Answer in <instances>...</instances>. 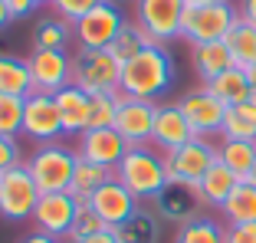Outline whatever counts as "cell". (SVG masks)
<instances>
[{
	"instance_id": "obj_1",
	"label": "cell",
	"mask_w": 256,
	"mask_h": 243,
	"mask_svg": "<svg viewBox=\"0 0 256 243\" xmlns=\"http://www.w3.org/2000/svg\"><path fill=\"white\" fill-rule=\"evenodd\" d=\"M171 82H174V60L168 53V46L148 43L138 56L122 62V82H118L122 96L158 102L171 89Z\"/></svg>"
},
{
	"instance_id": "obj_2",
	"label": "cell",
	"mask_w": 256,
	"mask_h": 243,
	"mask_svg": "<svg viewBox=\"0 0 256 243\" xmlns=\"http://www.w3.org/2000/svg\"><path fill=\"white\" fill-rule=\"evenodd\" d=\"M115 181L125 184L132 194L142 200H154L161 190L168 188V171H164V154L158 148H151V144H135V148H128L125 158L115 164Z\"/></svg>"
},
{
	"instance_id": "obj_3",
	"label": "cell",
	"mask_w": 256,
	"mask_h": 243,
	"mask_svg": "<svg viewBox=\"0 0 256 243\" xmlns=\"http://www.w3.org/2000/svg\"><path fill=\"white\" fill-rule=\"evenodd\" d=\"M30 168L33 181L43 194L50 190H69L72 188V174H76V164H79V154L76 148L62 142H46V144H36L30 154V161H23Z\"/></svg>"
},
{
	"instance_id": "obj_4",
	"label": "cell",
	"mask_w": 256,
	"mask_h": 243,
	"mask_svg": "<svg viewBox=\"0 0 256 243\" xmlns=\"http://www.w3.org/2000/svg\"><path fill=\"white\" fill-rule=\"evenodd\" d=\"M240 20V7L230 0L224 4H204V7H188L181 20V40L190 46L197 43H220Z\"/></svg>"
},
{
	"instance_id": "obj_5",
	"label": "cell",
	"mask_w": 256,
	"mask_h": 243,
	"mask_svg": "<svg viewBox=\"0 0 256 243\" xmlns=\"http://www.w3.org/2000/svg\"><path fill=\"white\" fill-rule=\"evenodd\" d=\"M122 62L112 56V50H82L72 56V86H79L89 96L98 92H118Z\"/></svg>"
},
{
	"instance_id": "obj_6",
	"label": "cell",
	"mask_w": 256,
	"mask_h": 243,
	"mask_svg": "<svg viewBox=\"0 0 256 243\" xmlns=\"http://www.w3.org/2000/svg\"><path fill=\"white\" fill-rule=\"evenodd\" d=\"M43 190L36 188L30 168L16 164L10 168L7 174H0V217L10 224H23L33 220V210H36V200Z\"/></svg>"
},
{
	"instance_id": "obj_7",
	"label": "cell",
	"mask_w": 256,
	"mask_h": 243,
	"mask_svg": "<svg viewBox=\"0 0 256 243\" xmlns=\"http://www.w3.org/2000/svg\"><path fill=\"white\" fill-rule=\"evenodd\" d=\"M184 10L188 0H135V23L151 43L168 46L171 40H181Z\"/></svg>"
},
{
	"instance_id": "obj_8",
	"label": "cell",
	"mask_w": 256,
	"mask_h": 243,
	"mask_svg": "<svg viewBox=\"0 0 256 243\" xmlns=\"http://www.w3.org/2000/svg\"><path fill=\"white\" fill-rule=\"evenodd\" d=\"M214 164H217V144L210 138H200V135L164 154V171H168V181L171 184H190L194 188Z\"/></svg>"
},
{
	"instance_id": "obj_9",
	"label": "cell",
	"mask_w": 256,
	"mask_h": 243,
	"mask_svg": "<svg viewBox=\"0 0 256 243\" xmlns=\"http://www.w3.org/2000/svg\"><path fill=\"white\" fill-rule=\"evenodd\" d=\"M125 23L128 20H125V14H122V7L115 0H106V4H98L96 10H89L79 23H72V36L79 40L82 50H108Z\"/></svg>"
},
{
	"instance_id": "obj_10",
	"label": "cell",
	"mask_w": 256,
	"mask_h": 243,
	"mask_svg": "<svg viewBox=\"0 0 256 243\" xmlns=\"http://www.w3.org/2000/svg\"><path fill=\"white\" fill-rule=\"evenodd\" d=\"M76 214H79V204H76L72 190H50V194H40L36 210H33V230L40 234H50L56 240H69V230L76 224Z\"/></svg>"
},
{
	"instance_id": "obj_11",
	"label": "cell",
	"mask_w": 256,
	"mask_h": 243,
	"mask_svg": "<svg viewBox=\"0 0 256 243\" xmlns=\"http://www.w3.org/2000/svg\"><path fill=\"white\" fill-rule=\"evenodd\" d=\"M23 135L36 144L60 142L62 138V122H60V106L56 96L50 92H30L23 99Z\"/></svg>"
},
{
	"instance_id": "obj_12",
	"label": "cell",
	"mask_w": 256,
	"mask_h": 243,
	"mask_svg": "<svg viewBox=\"0 0 256 243\" xmlns=\"http://www.w3.org/2000/svg\"><path fill=\"white\" fill-rule=\"evenodd\" d=\"M26 66H30L33 92L56 96L60 89L72 82V56L66 50H33L26 56Z\"/></svg>"
},
{
	"instance_id": "obj_13",
	"label": "cell",
	"mask_w": 256,
	"mask_h": 243,
	"mask_svg": "<svg viewBox=\"0 0 256 243\" xmlns=\"http://www.w3.org/2000/svg\"><path fill=\"white\" fill-rule=\"evenodd\" d=\"M178 106H181L184 118L190 122V128H194V135L207 138L214 135V132L224 128V118H226V106L214 96L207 86H200V89H190L184 92L181 99H178Z\"/></svg>"
},
{
	"instance_id": "obj_14",
	"label": "cell",
	"mask_w": 256,
	"mask_h": 243,
	"mask_svg": "<svg viewBox=\"0 0 256 243\" xmlns=\"http://www.w3.org/2000/svg\"><path fill=\"white\" fill-rule=\"evenodd\" d=\"M154 112H158V102L122 96L118 115H115V132H118V135L125 138L132 148H135V144H151V132H154Z\"/></svg>"
},
{
	"instance_id": "obj_15",
	"label": "cell",
	"mask_w": 256,
	"mask_h": 243,
	"mask_svg": "<svg viewBox=\"0 0 256 243\" xmlns=\"http://www.w3.org/2000/svg\"><path fill=\"white\" fill-rule=\"evenodd\" d=\"M89 207L102 217V224H106L108 230H115V227H122L142 204H138V198L125 188V184H118L112 178V181L102 184V188L89 198Z\"/></svg>"
},
{
	"instance_id": "obj_16",
	"label": "cell",
	"mask_w": 256,
	"mask_h": 243,
	"mask_svg": "<svg viewBox=\"0 0 256 243\" xmlns=\"http://www.w3.org/2000/svg\"><path fill=\"white\" fill-rule=\"evenodd\" d=\"M128 148H132V144H128L115 128H89V132L79 135V142H76V154H79V158L96 161V164H106V168H112V171H115V164L125 158Z\"/></svg>"
},
{
	"instance_id": "obj_17",
	"label": "cell",
	"mask_w": 256,
	"mask_h": 243,
	"mask_svg": "<svg viewBox=\"0 0 256 243\" xmlns=\"http://www.w3.org/2000/svg\"><path fill=\"white\" fill-rule=\"evenodd\" d=\"M200 207L204 204H200V198H197V190L190 184H168L158 198L151 200V210L158 214L164 224H174V227L194 220L197 214H200Z\"/></svg>"
},
{
	"instance_id": "obj_18",
	"label": "cell",
	"mask_w": 256,
	"mask_h": 243,
	"mask_svg": "<svg viewBox=\"0 0 256 243\" xmlns=\"http://www.w3.org/2000/svg\"><path fill=\"white\" fill-rule=\"evenodd\" d=\"M194 135V128H190V122L184 118L181 106L174 102V106H158V112H154V132H151V148H158L161 154L174 152V148H181V144H188Z\"/></svg>"
},
{
	"instance_id": "obj_19",
	"label": "cell",
	"mask_w": 256,
	"mask_h": 243,
	"mask_svg": "<svg viewBox=\"0 0 256 243\" xmlns=\"http://www.w3.org/2000/svg\"><path fill=\"white\" fill-rule=\"evenodd\" d=\"M56 106H60V122H62V135H82L89 132V112H92V96L82 92L79 86L69 82L66 89L56 92Z\"/></svg>"
},
{
	"instance_id": "obj_20",
	"label": "cell",
	"mask_w": 256,
	"mask_h": 243,
	"mask_svg": "<svg viewBox=\"0 0 256 243\" xmlns=\"http://www.w3.org/2000/svg\"><path fill=\"white\" fill-rule=\"evenodd\" d=\"M240 184V178L230 171L226 164H214L207 174L200 178V181L194 184V190H197V198H200V204L204 207H214V210H220V207L226 204V198L234 194V188Z\"/></svg>"
},
{
	"instance_id": "obj_21",
	"label": "cell",
	"mask_w": 256,
	"mask_h": 243,
	"mask_svg": "<svg viewBox=\"0 0 256 243\" xmlns=\"http://www.w3.org/2000/svg\"><path fill=\"white\" fill-rule=\"evenodd\" d=\"M190 62H194V72L204 79V82H210V79L220 76V72H226L230 66H236L224 40H220V43H197V46H190Z\"/></svg>"
},
{
	"instance_id": "obj_22",
	"label": "cell",
	"mask_w": 256,
	"mask_h": 243,
	"mask_svg": "<svg viewBox=\"0 0 256 243\" xmlns=\"http://www.w3.org/2000/svg\"><path fill=\"white\" fill-rule=\"evenodd\" d=\"M204 86H207L226 108L230 106H243V102L250 99V92H253V82H250L246 69H240V66H230L226 72H220L217 79H210V82H204Z\"/></svg>"
},
{
	"instance_id": "obj_23",
	"label": "cell",
	"mask_w": 256,
	"mask_h": 243,
	"mask_svg": "<svg viewBox=\"0 0 256 243\" xmlns=\"http://www.w3.org/2000/svg\"><path fill=\"white\" fill-rule=\"evenodd\" d=\"M118 243H158L161 236V217L148 207H138L122 227H115Z\"/></svg>"
},
{
	"instance_id": "obj_24",
	"label": "cell",
	"mask_w": 256,
	"mask_h": 243,
	"mask_svg": "<svg viewBox=\"0 0 256 243\" xmlns=\"http://www.w3.org/2000/svg\"><path fill=\"white\" fill-rule=\"evenodd\" d=\"M217 161L226 164L240 181H246L256 164V142H240V138H220L217 144Z\"/></svg>"
},
{
	"instance_id": "obj_25",
	"label": "cell",
	"mask_w": 256,
	"mask_h": 243,
	"mask_svg": "<svg viewBox=\"0 0 256 243\" xmlns=\"http://www.w3.org/2000/svg\"><path fill=\"white\" fill-rule=\"evenodd\" d=\"M0 92H4V96H20V99H26L33 92V79H30L26 60L0 53Z\"/></svg>"
},
{
	"instance_id": "obj_26",
	"label": "cell",
	"mask_w": 256,
	"mask_h": 243,
	"mask_svg": "<svg viewBox=\"0 0 256 243\" xmlns=\"http://www.w3.org/2000/svg\"><path fill=\"white\" fill-rule=\"evenodd\" d=\"M220 214L226 224H256V184L240 181L226 204L220 207Z\"/></svg>"
},
{
	"instance_id": "obj_27",
	"label": "cell",
	"mask_w": 256,
	"mask_h": 243,
	"mask_svg": "<svg viewBox=\"0 0 256 243\" xmlns=\"http://www.w3.org/2000/svg\"><path fill=\"white\" fill-rule=\"evenodd\" d=\"M226 50H230V56H234V62L240 69H250L256 62V26L253 23H246L240 16V20H236V26L230 33H226Z\"/></svg>"
},
{
	"instance_id": "obj_28",
	"label": "cell",
	"mask_w": 256,
	"mask_h": 243,
	"mask_svg": "<svg viewBox=\"0 0 256 243\" xmlns=\"http://www.w3.org/2000/svg\"><path fill=\"white\" fill-rule=\"evenodd\" d=\"M224 234H226L224 224H217L214 217H207V214H197L194 220L178 227L174 243H224Z\"/></svg>"
},
{
	"instance_id": "obj_29",
	"label": "cell",
	"mask_w": 256,
	"mask_h": 243,
	"mask_svg": "<svg viewBox=\"0 0 256 243\" xmlns=\"http://www.w3.org/2000/svg\"><path fill=\"white\" fill-rule=\"evenodd\" d=\"M69 36H72V23H66L62 16H43L33 26V50H66Z\"/></svg>"
},
{
	"instance_id": "obj_30",
	"label": "cell",
	"mask_w": 256,
	"mask_h": 243,
	"mask_svg": "<svg viewBox=\"0 0 256 243\" xmlns=\"http://www.w3.org/2000/svg\"><path fill=\"white\" fill-rule=\"evenodd\" d=\"M115 178V171L112 168H106V164H96V161H86V158H79V164H76V174H72V194H86V198H92L102 184H108Z\"/></svg>"
},
{
	"instance_id": "obj_31",
	"label": "cell",
	"mask_w": 256,
	"mask_h": 243,
	"mask_svg": "<svg viewBox=\"0 0 256 243\" xmlns=\"http://www.w3.org/2000/svg\"><path fill=\"white\" fill-rule=\"evenodd\" d=\"M148 43H151V40L144 36V30L138 26V23H125V26H122V33L112 40V46H108V50H112V56H115L118 62H128L132 56L142 53Z\"/></svg>"
},
{
	"instance_id": "obj_32",
	"label": "cell",
	"mask_w": 256,
	"mask_h": 243,
	"mask_svg": "<svg viewBox=\"0 0 256 243\" xmlns=\"http://www.w3.org/2000/svg\"><path fill=\"white\" fill-rule=\"evenodd\" d=\"M122 92H98L92 96V112H89V128H115Z\"/></svg>"
},
{
	"instance_id": "obj_33",
	"label": "cell",
	"mask_w": 256,
	"mask_h": 243,
	"mask_svg": "<svg viewBox=\"0 0 256 243\" xmlns=\"http://www.w3.org/2000/svg\"><path fill=\"white\" fill-rule=\"evenodd\" d=\"M220 138H240V142H256V122L243 112L240 106L226 108L224 128H220Z\"/></svg>"
},
{
	"instance_id": "obj_34",
	"label": "cell",
	"mask_w": 256,
	"mask_h": 243,
	"mask_svg": "<svg viewBox=\"0 0 256 243\" xmlns=\"http://www.w3.org/2000/svg\"><path fill=\"white\" fill-rule=\"evenodd\" d=\"M0 135H23V99L0 92Z\"/></svg>"
},
{
	"instance_id": "obj_35",
	"label": "cell",
	"mask_w": 256,
	"mask_h": 243,
	"mask_svg": "<svg viewBox=\"0 0 256 243\" xmlns=\"http://www.w3.org/2000/svg\"><path fill=\"white\" fill-rule=\"evenodd\" d=\"M98 4H106V0H50V7L56 10V16H62L66 23H79Z\"/></svg>"
},
{
	"instance_id": "obj_36",
	"label": "cell",
	"mask_w": 256,
	"mask_h": 243,
	"mask_svg": "<svg viewBox=\"0 0 256 243\" xmlns=\"http://www.w3.org/2000/svg\"><path fill=\"white\" fill-rule=\"evenodd\" d=\"M98 230H108L106 224H102V217H98L92 207H79L76 224H72V230H69V240H82V236H92V234H98Z\"/></svg>"
},
{
	"instance_id": "obj_37",
	"label": "cell",
	"mask_w": 256,
	"mask_h": 243,
	"mask_svg": "<svg viewBox=\"0 0 256 243\" xmlns=\"http://www.w3.org/2000/svg\"><path fill=\"white\" fill-rule=\"evenodd\" d=\"M23 154H20V144H16V138L10 135H0V174H7L10 168L23 164Z\"/></svg>"
},
{
	"instance_id": "obj_38",
	"label": "cell",
	"mask_w": 256,
	"mask_h": 243,
	"mask_svg": "<svg viewBox=\"0 0 256 243\" xmlns=\"http://www.w3.org/2000/svg\"><path fill=\"white\" fill-rule=\"evenodd\" d=\"M224 243H256V224H226Z\"/></svg>"
},
{
	"instance_id": "obj_39",
	"label": "cell",
	"mask_w": 256,
	"mask_h": 243,
	"mask_svg": "<svg viewBox=\"0 0 256 243\" xmlns=\"http://www.w3.org/2000/svg\"><path fill=\"white\" fill-rule=\"evenodd\" d=\"M43 0H7V7H10V16L14 20H23V16H30L33 10L40 7Z\"/></svg>"
},
{
	"instance_id": "obj_40",
	"label": "cell",
	"mask_w": 256,
	"mask_h": 243,
	"mask_svg": "<svg viewBox=\"0 0 256 243\" xmlns=\"http://www.w3.org/2000/svg\"><path fill=\"white\" fill-rule=\"evenodd\" d=\"M69 243H118V236H115V230H98V234H92V236H82V240H69Z\"/></svg>"
},
{
	"instance_id": "obj_41",
	"label": "cell",
	"mask_w": 256,
	"mask_h": 243,
	"mask_svg": "<svg viewBox=\"0 0 256 243\" xmlns=\"http://www.w3.org/2000/svg\"><path fill=\"white\" fill-rule=\"evenodd\" d=\"M240 16L256 26V0H243V4H240Z\"/></svg>"
},
{
	"instance_id": "obj_42",
	"label": "cell",
	"mask_w": 256,
	"mask_h": 243,
	"mask_svg": "<svg viewBox=\"0 0 256 243\" xmlns=\"http://www.w3.org/2000/svg\"><path fill=\"white\" fill-rule=\"evenodd\" d=\"M20 243H60L56 236H50V234H40V230H33V234H26Z\"/></svg>"
},
{
	"instance_id": "obj_43",
	"label": "cell",
	"mask_w": 256,
	"mask_h": 243,
	"mask_svg": "<svg viewBox=\"0 0 256 243\" xmlns=\"http://www.w3.org/2000/svg\"><path fill=\"white\" fill-rule=\"evenodd\" d=\"M240 108H243V112H246V115H250V118H253V122H256V89H253V92H250V99H246V102H243V106H240Z\"/></svg>"
},
{
	"instance_id": "obj_44",
	"label": "cell",
	"mask_w": 256,
	"mask_h": 243,
	"mask_svg": "<svg viewBox=\"0 0 256 243\" xmlns=\"http://www.w3.org/2000/svg\"><path fill=\"white\" fill-rule=\"evenodd\" d=\"M10 20H14V16H10V7H7V0H0V30H4V26H7Z\"/></svg>"
},
{
	"instance_id": "obj_45",
	"label": "cell",
	"mask_w": 256,
	"mask_h": 243,
	"mask_svg": "<svg viewBox=\"0 0 256 243\" xmlns=\"http://www.w3.org/2000/svg\"><path fill=\"white\" fill-rule=\"evenodd\" d=\"M204 4H224V0H188V7H204Z\"/></svg>"
},
{
	"instance_id": "obj_46",
	"label": "cell",
	"mask_w": 256,
	"mask_h": 243,
	"mask_svg": "<svg viewBox=\"0 0 256 243\" xmlns=\"http://www.w3.org/2000/svg\"><path fill=\"white\" fill-rule=\"evenodd\" d=\"M246 76H250V82H253V89H256V62H253V66L246 69Z\"/></svg>"
},
{
	"instance_id": "obj_47",
	"label": "cell",
	"mask_w": 256,
	"mask_h": 243,
	"mask_svg": "<svg viewBox=\"0 0 256 243\" xmlns=\"http://www.w3.org/2000/svg\"><path fill=\"white\" fill-rule=\"evenodd\" d=\"M250 184H256V164H253V171H250V178H246Z\"/></svg>"
},
{
	"instance_id": "obj_48",
	"label": "cell",
	"mask_w": 256,
	"mask_h": 243,
	"mask_svg": "<svg viewBox=\"0 0 256 243\" xmlns=\"http://www.w3.org/2000/svg\"><path fill=\"white\" fill-rule=\"evenodd\" d=\"M43 4H50V0H43Z\"/></svg>"
}]
</instances>
